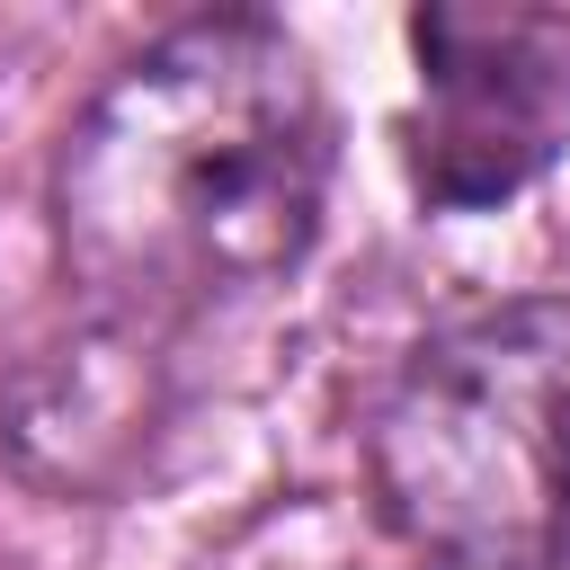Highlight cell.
<instances>
[{"label":"cell","mask_w":570,"mask_h":570,"mask_svg":"<svg viewBox=\"0 0 570 570\" xmlns=\"http://www.w3.org/2000/svg\"><path fill=\"white\" fill-rule=\"evenodd\" d=\"M178 330L80 303L0 374V463L27 499L116 508L178 436Z\"/></svg>","instance_id":"obj_4"},{"label":"cell","mask_w":570,"mask_h":570,"mask_svg":"<svg viewBox=\"0 0 570 570\" xmlns=\"http://www.w3.org/2000/svg\"><path fill=\"white\" fill-rule=\"evenodd\" d=\"M330 214V98L267 9H196L62 125L45 223L80 303L196 321L294 276Z\"/></svg>","instance_id":"obj_1"},{"label":"cell","mask_w":570,"mask_h":570,"mask_svg":"<svg viewBox=\"0 0 570 570\" xmlns=\"http://www.w3.org/2000/svg\"><path fill=\"white\" fill-rule=\"evenodd\" d=\"M401 160L428 214H499L570 142V27L525 9H419Z\"/></svg>","instance_id":"obj_3"},{"label":"cell","mask_w":570,"mask_h":570,"mask_svg":"<svg viewBox=\"0 0 570 570\" xmlns=\"http://www.w3.org/2000/svg\"><path fill=\"white\" fill-rule=\"evenodd\" d=\"M365 481L445 570H570V294L490 303L410 347L374 401Z\"/></svg>","instance_id":"obj_2"}]
</instances>
